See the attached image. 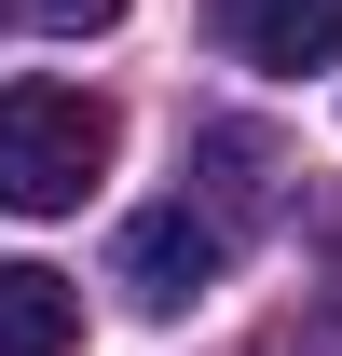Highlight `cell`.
<instances>
[{"instance_id":"5b68a950","label":"cell","mask_w":342,"mask_h":356,"mask_svg":"<svg viewBox=\"0 0 342 356\" xmlns=\"http://www.w3.org/2000/svg\"><path fill=\"white\" fill-rule=\"evenodd\" d=\"M28 28H55V42H96V28H124V0H28Z\"/></svg>"},{"instance_id":"6da1fadb","label":"cell","mask_w":342,"mask_h":356,"mask_svg":"<svg viewBox=\"0 0 342 356\" xmlns=\"http://www.w3.org/2000/svg\"><path fill=\"white\" fill-rule=\"evenodd\" d=\"M124 124H110V96L83 83H0V206L14 220H69L96 178H110Z\"/></svg>"},{"instance_id":"3957f363","label":"cell","mask_w":342,"mask_h":356,"mask_svg":"<svg viewBox=\"0 0 342 356\" xmlns=\"http://www.w3.org/2000/svg\"><path fill=\"white\" fill-rule=\"evenodd\" d=\"M219 42L247 69H342V0H219Z\"/></svg>"},{"instance_id":"7a4b0ae2","label":"cell","mask_w":342,"mask_h":356,"mask_svg":"<svg viewBox=\"0 0 342 356\" xmlns=\"http://www.w3.org/2000/svg\"><path fill=\"white\" fill-rule=\"evenodd\" d=\"M219 288V220H192V206H151V220H124V302L137 315H178Z\"/></svg>"},{"instance_id":"277c9868","label":"cell","mask_w":342,"mask_h":356,"mask_svg":"<svg viewBox=\"0 0 342 356\" xmlns=\"http://www.w3.org/2000/svg\"><path fill=\"white\" fill-rule=\"evenodd\" d=\"M83 343V288L55 261H0V356H69Z\"/></svg>"}]
</instances>
